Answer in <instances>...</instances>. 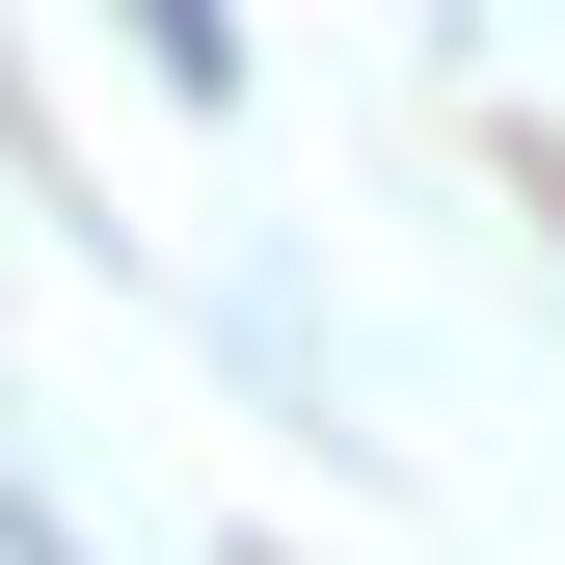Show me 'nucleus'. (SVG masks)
<instances>
[{"label": "nucleus", "instance_id": "1", "mask_svg": "<svg viewBox=\"0 0 565 565\" xmlns=\"http://www.w3.org/2000/svg\"><path fill=\"white\" fill-rule=\"evenodd\" d=\"M135 54H162V82H243V28H216V0H135Z\"/></svg>", "mask_w": 565, "mask_h": 565}]
</instances>
